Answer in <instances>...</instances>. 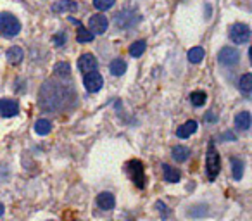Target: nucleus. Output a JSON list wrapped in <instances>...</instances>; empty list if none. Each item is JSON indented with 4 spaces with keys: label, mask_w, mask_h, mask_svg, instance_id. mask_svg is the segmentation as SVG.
<instances>
[{
    "label": "nucleus",
    "mask_w": 252,
    "mask_h": 221,
    "mask_svg": "<svg viewBox=\"0 0 252 221\" xmlns=\"http://www.w3.org/2000/svg\"><path fill=\"white\" fill-rule=\"evenodd\" d=\"M67 83L69 81H63V78H59V81H45L40 88L38 104L49 113H61V111L73 107L76 100V92H74V87Z\"/></svg>",
    "instance_id": "nucleus-1"
},
{
    "label": "nucleus",
    "mask_w": 252,
    "mask_h": 221,
    "mask_svg": "<svg viewBox=\"0 0 252 221\" xmlns=\"http://www.w3.org/2000/svg\"><path fill=\"white\" fill-rule=\"evenodd\" d=\"M126 171H128V176L131 178V182L135 183V187L140 190L145 189L147 185V178H145V166L142 161L138 159H131V161L126 162Z\"/></svg>",
    "instance_id": "nucleus-2"
},
{
    "label": "nucleus",
    "mask_w": 252,
    "mask_h": 221,
    "mask_svg": "<svg viewBox=\"0 0 252 221\" xmlns=\"http://www.w3.org/2000/svg\"><path fill=\"white\" fill-rule=\"evenodd\" d=\"M206 168H207V178H209L211 182L216 180V176L220 175V171H221V161H220V154H218L214 142H209V147H207Z\"/></svg>",
    "instance_id": "nucleus-3"
},
{
    "label": "nucleus",
    "mask_w": 252,
    "mask_h": 221,
    "mask_svg": "<svg viewBox=\"0 0 252 221\" xmlns=\"http://www.w3.org/2000/svg\"><path fill=\"white\" fill-rule=\"evenodd\" d=\"M19 32H21V23L18 21V18L11 12H2L0 14V33L12 38V36L19 35Z\"/></svg>",
    "instance_id": "nucleus-4"
},
{
    "label": "nucleus",
    "mask_w": 252,
    "mask_h": 221,
    "mask_svg": "<svg viewBox=\"0 0 252 221\" xmlns=\"http://www.w3.org/2000/svg\"><path fill=\"white\" fill-rule=\"evenodd\" d=\"M230 40L237 45H244L251 40V28L244 23H237L230 28Z\"/></svg>",
    "instance_id": "nucleus-5"
},
{
    "label": "nucleus",
    "mask_w": 252,
    "mask_h": 221,
    "mask_svg": "<svg viewBox=\"0 0 252 221\" xmlns=\"http://www.w3.org/2000/svg\"><path fill=\"white\" fill-rule=\"evenodd\" d=\"M116 25L119 26V30H126V28H131L135 26L138 21H140V14L137 11H121L118 16H116Z\"/></svg>",
    "instance_id": "nucleus-6"
},
{
    "label": "nucleus",
    "mask_w": 252,
    "mask_h": 221,
    "mask_svg": "<svg viewBox=\"0 0 252 221\" xmlns=\"http://www.w3.org/2000/svg\"><path fill=\"white\" fill-rule=\"evenodd\" d=\"M218 63L221 66H237L240 63V54L233 47H223L218 54Z\"/></svg>",
    "instance_id": "nucleus-7"
},
{
    "label": "nucleus",
    "mask_w": 252,
    "mask_h": 221,
    "mask_svg": "<svg viewBox=\"0 0 252 221\" xmlns=\"http://www.w3.org/2000/svg\"><path fill=\"white\" fill-rule=\"evenodd\" d=\"M83 85H85V88H87V92H90V94H95V92L100 90L102 85H104V78L100 76V73H98L97 69L88 71V73H85Z\"/></svg>",
    "instance_id": "nucleus-8"
},
{
    "label": "nucleus",
    "mask_w": 252,
    "mask_h": 221,
    "mask_svg": "<svg viewBox=\"0 0 252 221\" xmlns=\"http://www.w3.org/2000/svg\"><path fill=\"white\" fill-rule=\"evenodd\" d=\"M107 28H109V21L104 14L92 16L90 21H88V30H90L94 35H102V33H105Z\"/></svg>",
    "instance_id": "nucleus-9"
},
{
    "label": "nucleus",
    "mask_w": 252,
    "mask_h": 221,
    "mask_svg": "<svg viewBox=\"0 0 252 221\" xmlns=\"http://www.w3.org/2000/svg\"><path fill=\"white\" fill-rule=\"evenodd\" d=\"M19 113V105L16 100L11 98H2L0 100V116L2 118H14Z\"/></svg>",
    "instance_id": "nucleus-10"
},
{
    "label": "nucleus",
    "mask_w": 252,
    "mask_h": 221,
    "mask_svg": "<svg viewBox=\"0 0 252 221\" xmlns=\"http://www.w3.org/2000/svg\"><path fill=\"white\" fill-rule=\"evenodd\" d=\"M97 66H98V63L94 54H81L80 59H78V69H80L81 73H88V71L97 69Z\"/></svg>",
    "instance_id": "nucleus-11"
},
{
    "label": "nucleus",
    "mask_w": 252,
    "mask_h": 221,
    "mask_svg": "<svg viewBox=\"0 0 252 221\" xmlns=\"http://www.w3.org/2000/svg\"><path fill=\"white\" fill-rule=\"evenodd\" d=\"M69 23H73V25H78V35H76V42L78 43H90V42H94L95 35L88 28H85V26L81 25L78 19L69 18Z\"/></svg>",
    "instance_id": "nucleus-12"
},
{
    "label": "nucleus",
    "mask_w": 252,
    "mask_h": 221,
    "mask_svg": "<svg viewBox=\"0 0 252 221\" xmlns=\"http://www.w3.org/2000/svg\"><path fill=\"white\" fill-rule=\"evenodd\" d=\"M52 12L54 14H64V12H74L78 11V4L74 0H59L56 4H52Z\"/></svg>",
    "instance_id": "nucleus-13"
},
{
    "label": "nucleus",
    "mask_w": 252,
    "mask_h": 221,
    "mask_svg": "<svg viewBox=\"0 0 252 221\" xmlns=\"http://www.w3.org/2000/svg\"><path fill=\"white\" fill-rule=\"evenodd\" d=\"M97 206L104 211H109V209H114L116 206V199L111 192H102L97 195Z\"/></svg>",
    "instance_id": "nucleus-14"
},
{
    "label": "nucleus",
    "mask_w": 252,
    "mask_h": 221,
    "mask_svg": "<svg viewBox=\"0 0 252 221\" xmlns=\"http://www.w3.org/2000/svg\"><path fill=\"white\" fill-rule=\"evenodd\" d=\"M5 56H7L9 64H12V66H18V64H21L23 59H25V50H23L21 47L14 45V47H11L7 52H5Z\"/></svg>",
    "instance_id": "nucleus-15"
},
{
    "label": "nucleus",
    "mask_w": 252,
    "mask_h": 221,
    "mask_svg": "<svg viewBox=\"0 0 252 221\" xmlns=\"http://www.w3.org/2000/svg\"><path fill=\"white\" fill-rule=\"evenodd\" d=\"M197 128H199V123L193 120L187 121L185 125H182V126L176 130V137L178 138H189L190 135H193L197 131Z\"/></svg>",
    "instance_id": "nucleus-16"
},
{
    "label": "nucleus",
    "mask_w": 252,
    "mask_h": 221,
    "mask_svg": "<svg viewBox=\"0 0 252 221\" xmlns=\"http://www.w3.org/2000/svg\"><path fill=\"white\" fill-rule=\"evenodd\" d=\"M162 173H164V180L169 183H178L180 178H182L180 169L173 168V166H169V164H162Z\"/></svg>",
    "instance_id": "nucleus-17"
},
{
    "label": "nucleus",
    "mask_w": 252,
    "mask_h": 221,
    "mask_svg": "<svg viewBox=\"0 0 252 221\" xmlns=\"http://www.w3.org/2000/svg\"><path fill=\"white\" fill-rule=\"evenodd\" d=\"M171 156L176 162H185L190 158V149L185 147V145H175L171 151Z\"/></svg>",
    "instance_id": "nucleus-18"
},
{
    "label": "nucleus",
    "mask_w": 252,
    "mask_h": 221,
    "mask_svg": "<svg viewBox=\"0 0 252 221\" xmlns=\"http://www.w3.org/2000/svg\"><path fill=\"white\" fill-rule=\"evenodd\" d=\"M231 162V175H233V180H242V176H244V161H242L240 158H231L230 159Z\"/></svg>",
    "instance_id": "nucleus-19"
},
{
    "label": "nucleus",
    "mask_w": 252,
    "mask_h": 221,
    "mask_svg": "<svg viewBox=\"0 0 252 221\" xmlns=\"http://www.w3.org/2000/svg\"><path fill=\"white\" fill-rule=\"evenodd\" d=\"M235 125L240 130H249L251 128V113L249 111H242L235 116Z\"/></svg>",
    "instance_id": "nucleus-20"
},
{
    "label": "nucleus",
    "mask_w": 252,
    "mask_h": 221,
    "mask_svg": "<svg viewBox=\"0 0 252 221\" xmlns=\"http://www.w3.org/2000/svg\"><path fill=\"white\" fill-rule=\"evenodd\" d=\"M54 74L57 78H63V80H69L71 78V66L67 63H57L54 67Z\"/></svg>",
    "instance_id": "nucleus-21"
},
{
    "label": "nucleus",
    "mask_w": 252,
    "mask_h": 221,
    "mask_svg": "<svg viewBox=\"0 0 252 221\" xmlns=\"http://www.w3.org/2000/svg\"><path fill=\"white\" fill-rule=\"evenodd\" d=\"M204 56H206V52H204L202 47H193V49H190L189 54H187V57H189V61L192 64H200L204 61Z\"/></svg>",
    "instance_id": "nucleus-22"
},
{
    "label": "nucleus",
    "mask_w": 252,
    "mask_h": 221,
    "mask_svg": "<svg viewBox=\"0 0 252 221\" xmlns=\"http://www.w3.org/2000/svg\"><path fill=\"white\" fill-rule=\"evenodd\" d=\"M109 71H111V74H114V76H123V74L126 73V63L123 59H114L109 64Z\"/></svg>",
    "instance_id": "nucleus-23"
},
{
    "label": "nucleus",
    "mask_w": 252,
    "mask_h": 221,
    "mask_svg": "<svg viewBox=\"0 0 252 221\" xmlns=\"http://www.w3.org/2000/svg\"><path fill=\"white\" fill-rule=\"evenodd\" d=\"M238 88H240L242 94H244L245 97H249V94H251V90H252V74L251 73H245L244 76L240 78Z\"/></svg>",
    "instance_id": "nucleus-24"
},
{
    "label": "nucleus",
    "mask_w": 252,
    "mask_h": 221,
    "mask_svg": "<svg viewBox=\"0 0 252 221\" xmlns=\"http://www.w3.org/2000/svg\"><path fill=\"white\" fill-rule=\"evenodd\" d=\"M145 49H147V42L145 40H137V42H133L130 45V56L131 57H142V54L145 52Z\"/></svg>",
    "instance_id": "nucleus-25"
},
{
    "label": "nucleus",
    "mask_w": 252,
    "mask_h": 221,
    "mask_svg": "<svg viewBox=\"0 0 252 221\" xmlns=\"http://www.w3.org/2000/svg\"><path fill=\"white\" fill-rule=\"evenodd\" d=\"M190 102H192L193 107H202V105L207 102L206 92H202V90L192 92V94H190Z\"/></svg>",
    "instance_id": "nucleus-26"
},
{
    "label": "nucleus",
    "mask_w": 252,
    "mask_h": 221,
    "mask_svg": "<svg viewBox=\"0 0 252 221\" xmlns=\"http://www.w3.org/2000/svg\"><path fill=\"white\" fill-rule=\"evenodd\" d=\"M35 131L38 135H42V137H45V135H49L52 131V123L49 120H38L35 123Z\"/></svg>",
    "instance_id": "nucleus-27"
},
{
    "label": "nucleus",
    "mask_w": 252,
    "mask_h": 221,
    "mask_svg": "<svg viewBox=\"0 0 252 221\" xmlns=\"http://www.w3.org/2000/svg\"><path fill=\"white\" fill-rule=\"evenodd\" d=\"M116 0H94V7L97 9L98 12L102 11H107V9H111L112 5H114Z\"/></svg>",
    "instance_id": "nucleus-28"
},
{
    "label": "nucleus",
    "mask_w": 252,
    "mask_h": 221,
    "mask_svg": "<svg viewBox=\"0 0 252 221\" xmlns=\"http://www.w3.org/2000/svg\"><path fill=\"white\" fill-rule=\"evenodd\" d=\"M66 33L64 32H61V33H57V35H54V38H52V42H54V45L56 47H63L64 43H66Z\"/></svg>",
    "instance_id": "nucleus-29"
},
{
    "label": "nucleus",
    "mask_w": 252,
    "mask_h": 221,
    "mask_svg": "<svg viewBox=\"0 0 252 221\" xmlns=\"http://www.w3.org/2000/svg\"><path fill=\"white\" fill-rule=\"evenodd\" d=\"M156 207H158V209L161 211L162 218H166V216H168V211H166V204L162 202V200H158V202H156Z\"/></svg>",
    "instance_id": "nucleus-30"
},
{
    "label": "nucleus",
    "mask_w": 252,
    "mask_h": 221,
    "mask_svg": "<svg viewBox=\"0 0 252 221\" xmlns=\"http://www.w3.org/2000/svg\"><path fill=\"white\" fill-rule=\"evenodd\" d=\"M216 120H218V118L214 116V114H211V113L206 114V121H216Z\"/></svg>",
    "instance_id": "nucleus-31"
},
{
    "label": "nucleus",
    "mask_w": 252,
    "mask_h": 221,
    "mask_svg": "<svg viewBox=\"0 0 252 221\" xmlns=\"http://www.w3.org/2000/svg\"><path fill=\"white\" fill-rule=\"evenodd\" d=\"M2 214H4V204L0 202V216H2Z\"/></svg>",
    "instance_id": "nucleus-32"
}]
</instances>
